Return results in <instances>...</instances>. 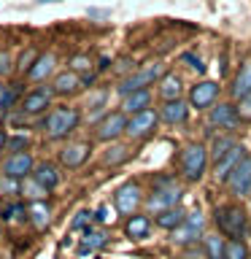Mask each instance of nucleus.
<instances>
[{"mask_svg": "<svg viewBox=\"0 0 251 259\" xmlns=\"http://www.w3.org/2000/svg\"><path fill=\"white\" fill-rule=\"evenodd\" d=\"M151 227H154V219L149 213H133L124 222V235L130 240H146L151 235Z\"/></svg>", "mask_w": 251, "mask_h": 259, "instance_id": "24", "label": "nucleus"}, {"mask_svg": "<svg viewBox=\"0 0 251 259\" xmlns=\"http://www.w3.org/2000/svg\"><path fill=\"white\" fill-rule=\"evenodd\" d=\"M246 154H248V151L243 149L240 143L235 146V149H230L222 159H216V162H214V178H216V181H222V184H227V178H230V176H232V170L238 167L243 159H246Z\"/></svg>", "mask_w": 251, "mask_h": 259, "instance_id": "19", "label": "nucleus"}, {"mask_svg": "<svg viewBox=\"0 0 251 259\" xmlns=\"http://www.w3.org/2000/svg\"><path fill=\"white\" fill-rule=\"evenodd\" d=\"M24 95H27V92H24V84H22V81L6 84L3 92H0V113H3V116H11L14 108H19V103H22Z\"/></svg>", "mask_w": 251, "mask_h": 259, "instance_id": "25", "label": "nucleus"}, {"mask_svg": "<svg viewBox=\"0 0 251 259\" xmlns=\"http://www.w3.org/2000/svg\"><path fill=\"white\" fill-rule=\"evenodd\" d=\"M0 92H3V87H0Z\"/></svg>", "mask_w": 251, "mask_h": 259, "instance_id": "49", "label": "nucleus"}, {"mask_svg": "<svg viewBox=\"0 0 251 259\" xmlns=\"http://www.w3.org/2000/svg\"><path fill=\"white\" fill-rule=\"evenodd\" d=\"M157 92L162 97V103L165 100H181V95H184V81L178 73H165V76L159 78V84H157Z\"/></svg>", "mask_w": 251, "mask_h": 259, "instance_id": "26", "label": "nucleus"}, {"mask_svg": "<svg viewBox=\"0 0 251 259\" xmlns=\"http://www.w3.org/2000/svg\"><path fill=\"white\" fill-rule=\"evenodd\" d=\"M32 181H35L40 189L46 194L54 192L57 186L62 184V173H60V165L52 159H44V162H35V167H32Z\"/></svg>", "mask_w": 251, "mask_h": 259, "instance_id": "16", "label": "nucleus"}, {"mask_svg": "<svg viewBox=\"0 0 251 259\" xmlns=\"http://www.w3.org/2000/svg\"><path fill=\"white\" fill-rule=\"evenodd\" d=\"M159 124V113L154 111V108H146L141 113H133L127 121V138L130 141H146V138H151L154 135V130H157Z\"/></svg>", "mask_w": 251, "mask_h": 259, "instance_id": "12", "label": "nucleus"}, {"mask_svg": "<svg viewBox=\"0 0 251 259\" xmlns=\"http://www.w3.org/2000/svg\"><path fill=\"white\" fill-rule=\"evenodd\" d=\"M240 124H243V119H240V111H238V103L235 100H219L208 111V127L211 130H222V133L232 135Z\"/></svg>", "mask_w": 251, "mask_h": 259, "instance_id": "6", "label": "nucleus"}, {"mask_svg": "<svg viewBox=\"0 0 251 259\" xmlns=\"http://www.w3.org/2000/svg\"><path fill=\"white\" fill-rule=\"evenodd\" d=\"M0 230H3V222H0Z\"/></svg>", "mask_w": 251, "mask_h": 259, "instance_id": "48", "label": "nucleus"}, {"mask_svg": "<svg viewBox=\"0 0 251 259\" xmlns=\"http://www.w3.org/2000/svg\"><path fill=\"white\" fill-rule=\"evenodd\" d=\"M224 240L222 235H202V251L208 259H222L224 256Z\"/></svg>", "mask_w": 251, "mask_h": 259, "instance_id": "31", "label": "nucleus"}, {"mask_svg": "<svg viewBox=\"0 0 251 259\" xmlns=\"http://www.w3.org/2000/svg\"><path fill=\"white\" fill-rule=\"evenodd\" d=\"M14 68H16V65H14V60H11V54H8V52H0V76H8Z\"/></svg>", "mask_w": 251, "mask_h": 259, "instance_id": "43", "label": "nucleus"}, {"mask_svg": "<svg viewBox=\"0 0 251 259\" xmlns=\"http://www.w3.org/2000/svg\"><path fill=\"white\" fill-rule=\"evenodd\" d=\"M52 100H54L52 87L38 84V87H32L30 92L22 97V103H19V108H16V111H19L22 116H27V119H32V116H46V113L54 108Z\"/></svg>", "mask_w": 251, "mask_h": 259, "instance_id": "7", "label": "nucleus"}, {"mask_svg": "<svg viewBox=\"0 0 251 259\" xmlns=\"http://www.w3.org/2000/svg\"><path fill=\"white\" fill-rule=\"evenodd\" d=\"M208 146L202 141H192L186 143L181 151H178V173L186 184H197L202 181L205 176V167H208Z\"/></svg>", "mask_w": 251, "mask_h": 259, "instance_id": "3", "label": "nucleus"}, {"mask_svg": "<svg viewBox=\"0 0 251 259\" xmlns=\"http://www.w3.org/2000/svg\"><path fill=\"white\" fill-rule=\"evenodd\" d=\"M222 259H251V248L243 238L224 240V256Z\"/></svg>", "mask_w": 251, "mask_h": 259, "instance_id": "30", "label": "nucleus"}, {"mask_svg": "<svg viewBox=\"0 0 251 259\" xmlns=\"http://www.w3.org/2000/svg\"><path fill=\"white\" fill-rule=\"evenodd\" d=\"M202 227H205V216H202V210H189L184 219V224L181 227H176L173 232H170V240L178 243V246H194L200 238H202Z\"/></svg>", "mask_w": 251, "mask_h": 259, "instance_id": "10", "label": "nucleus"}, {"mask_svg": "<svg viewBox=\"0 0 251 259\" xmlns=\"http://www.w3.org/2000/svg\"><path fill=\"white\" fill-rule=\"evenodd\" d=\"M27 222L32 224L35 232L49 230V224H52V205L46 200H30L27 202Z\"/></svg>", "mask_w": 251, "mask_h": 259, "instance_id": "23", "label": "nucleus"}, {"mask_svg": "<svg viewBox=\"0 0 251 259\" xmlns=\"http://www.w3.org/2000/svg\"><path fill=\"white\" fill-rule=\"evenodd\" d=\"M181 62H184V65H189V68L197 73V76H205V73H208V65L202 62L194 52H184V54H181Z\"/></svg>", "mask_w": 251, "mask_h": 259, "instance_id": "35", "label": "nucleus"}, {"mask_svg": "<svg viewBox=\"0 0 251 259\" xmlns=\"http://www.w3.org/2000/svg\"><path fill=\"white\" fill-rule=\"evenodd\" d=\"M184 197V189L181 186H165V189H151L149 197H146V210L149 216H157L162 210H170V208H178V202Z\"/></svg>", "mask_w": 251, "mask_h": 259, "instance_id": "11", "label": "nucleus"}, {"mask_svg": "<svg viewBox=\"0 0 251 259\" xmlns=\"http://www.w3.org/2000/svg\"><path fill=\"white\" fill-rule=\"evenodd\" d=\"M108 68H111V57H100L95 62V70H108Z\"/></svg>", "mask_w": 251, "mask_h": 259, "instance_id": "46", "label": "nucleus"}, {"mask_svg": "<svg viewBox=\"0 0 251 259\" xmlns=\"http://www.w3.org/2000/svg\"><path fill=\"white\" fill-rule=\"evenodd\" d=\"M165 186H176V178L173 176H162V173H157L151 178V189H165Z\"/></svg>", "mask_w": 251, "mask_h": 259, "instance_id": "41", "label": "nucleus"}, {"mask_svg": "<svg viewBox=\"0 0 251 259\" xmlns=\"http://www.w3.org/2000/svg\"><path fill=\"white\" fill-rule=\"evenodd\" d=\"M165 73L168 70H165V65H162L159 60L138 65L133 73H127V76L119 78L116 92H119V97H127V95H133V92H141V89H151L154 84H159V78L165 76Z\"/></svg>", "mask_w": 251, "mask_h": 259, "instance_id": "4", "label": "nucleus"}, {"mask_svg": "<svg viewBox=\"0 0 251 259\" xmlns=\"http://www.w3.org/2000/svg\"><path fill=\"white\" fill-rule=\"evenodd\" d=\"M159 121H165V124H170V127H181V124H186L189 121V113H192V105H189V100H165L159 105Z\"/></svg>", "mask_w": 251, "mask_h": 259, "instance_id": "17", "label": "nucleus"}, {"mask_svg": "<svg viewBox=\"0 0 251 259\" xmlns=\"http://www.w3.org/2000/svg\"><path fill=\"white\" fill-rule=\"evenodd\" d=\"M219 97H222V87H219V81L202 78V81H197V84L189 87L186 100H189V105L194 111H211L219 103Z\"/></svg>", "mask_w": 251, "mask_h": 259, "instance_id": "9", "label": "nucleus"}, {"mask_svg": "<svg viewBox=\"0 0 251 259\" xmlns=\"http://www.w3.org/2000/svg\"><path fill=\"white\" fill-rule=\"evenodd\" d=\"M8 138H11V135H8V130L0 127V154L8 151Z\"/></svg>", "mask_w": 251, "mask_h": 259, "instance_id": "45", "label": "nucleus"}, {"mask_svg": "<svg viewBox=\"0 0 251 259\" xmlns=\"http://www.w3.org/2000/svg\"><path fill=\"white\" fill-rule=\"evenodd\" d=\"M32 154L30 151H19V154H8V157L0 162V176L6 178H14V181H27L32 176Z\"/></svg>", "mask_w": 251, "mask_h": 259, "instance_id": "13", "label": "nucleus"}, {"mask_svg": "<svg viewBox=\"0 0 251 259\" xmlns=\"http://www.w3.org/2000/svg\"><path fill=\"white\" fill-rule=\"evenodd\" d=\"M68 65H70V70H73V73H81V76H87V73H92V70H95L92 60H89L87 54H73L70 60H68Z\"/></svg>", "mask_w": 251, "mask_h": 259, "instance_id": "33", "label": "nucleus"}, {"mask_svg": "<svg viewBox=\"0 0 251 259\" xmlns=\"http://www.w3.org/2000/svg\"><path fill=\"white\" fill-rule=\"evenodd\" d=\"M127 121H130V116H127L124 111L113 108V111L103 113V116L95 121L92 138H95L97 143H113V141H119V138L127 133Z\"/></svg>", "mask_w": 251, "mask_h": 259, "instance_id": "5", "label": "nucleus"}, {"mask_svg": "<svg viewBox=\"0 0 251 259\" xmlns=\"http://www.w3.org/2000/svg\"><path fill=\"white\" fill-rule=\"evenodd\" d=\"M151 100H154V92L151 89H141V92H133L127 97H121V105L119 108L127 113V116H133V113H141L146 108H151Z\"/></svg>", "mask_w": 251, "mask_h": 259, "instance_id": "28", "label": "nucleus"}, {"mask_svg": "<svg viewBox=\"0 0 251 259\" xmlns=\"http://www.w3.org/2000/svg\"><path fill=\"white\" fill-rule=\"evenodd\" d=\"M0 192L8 194V197H19L22 194V181H14V178L0 176Z\"/></svg>", "mask_w": 251, "mask_h": 259, "instance_id": "38", "label": "nucleus"}, {"mask_svg": "<svg viewBox=\"0 0 251 259\" xmlns=\"http://www.w3.org/2000/svg\"><path fill=\"white\" fill-rule=\"evenodd\" d=\"M89 224H92V213L89 210H78V213H73L70 219V230H89Z\"/></svg>", "mask_w": 251, "mask_h": 259, "instance_id": "39", "label": "nucleus"}, {"mask_svg": "<svg viewBox=\"0 0 251 259\" xmlns=\"http://www.w3.org/2000/svg\"><path fill=\"white\" fill-rule=\"evenodd\" d=\"M251 92V60H243L238 65V73L232 76L230 81V100H243Z\"/></svg>", "mask_w": 251, "mask_h": 259, "instance_id": "22", "label": "nucleus"}, {"mask_svg": "<svg viewBox=\"0 0 251 259\" xmlns=\"http://www.w3.org/2000/svg\"><path fill=\"white\" fill-rule=\"evenodd\" d=\"M227 189H230L238 200L251 197V154H246V159L232 170V176L227 178Z\"/></svg>", "mask_w": 251, "mask_h": 259, "instance_id": "15", "label": "nucleus"}, {"mask_svg": "<svg viewBox=\"0 0 251 259\" xmlns=\"http://www.w3.org/2000/svg\"><path fill=\"white\" fill-rule=\"evenodd\" d=\"M184 219H186V210H184V208H170V210H162V213L154 216V224H157L159 230L173 232L176 227L184 224Z\"/></svg>", "mask_w": 251, "mask_h": 259, "instance_id": "29", "label": "nucleus"}, {"mask_svg": "<svg viewBox=\"0 0 251 259\" xmlns=\"http://www.w3.org/2000/svg\"><path fill=\"white\" fill-rule=\"evenodd\" d=\"M78 124H81V111L76 105H68V103L54 105V108L40 119V130H44V135L49 141H65V138H70L76 133Z\"/></svg>", "mask_w": 251, "mask_h": 259, "instance_id": "1", "label": "nucleus"}, {"mask_svg": "<svg viewBox=\"0 0 251 259\" xmlns=\"http://www.w3.org/2000/svg\"><path fill=\"white\" fill-rule=\"evenodd\" d=\"M238 111H240L243 121H251V92L243 97V100H238Z\"/></svg>", "mask_w": 251, "mask_h": 259, "instance_id": "42", "label": "nucleus"}, {"mask_svg": "<svg viewBox=\"0 0 251 259\" xmlns=\"http://www.w3.org/2000/svg\"><path fill=\"white\" fill-rule=\"evenodd\" d=\"M141 202H143V186H141V181H135V178L124 181L116 192H113V210H116L119 216L138 213Z\"/></svg>", "mask_w": 251, "mask_h": 259, "instance_id": "8", "label": "nucleus"}, {"mask_svg": "<svg viewBox=\"0 0 251 259\" xmlns=\"http://www.w3.org/2000/svg\"><path fill=\"white\" fill-rule=\"evenodd\" d=\"M54 73H57V54L54 52H40L35 65L24 73V78H27L30 84H44V81L52 78Z\"/></svg>", "mask_w": 251, "mask_h": 259, "instance_id": "20", "label": "nucleus"}, {"mask_svg": "<svg viewBox=\"0 0 251 259\" xmlns=\"http://www.w3.org/2000/svg\"><path fill=\"white\" fill-rule=\"evenodd\" d=\"M103 159H105V165H119V162L127 159V149L124 146H111V149L103 154Z\"/></svg>", "mask_w": 251, "mask_h": 259, "instance_id": "37", "label": "nucleus"}, {"mask_svg": "<svg viewBox=\"0 0 251 259\" xmlns=\"http://www.w3.org/2000/svg\"><path fill=\"white\" fill-rule=\"evenodd\" d=\"M235 146H238V143H235V138L230 133H224V135L214 138V143L208 146V151H211V157H214V162H216V159H222L230 149H235Z\"/></svg>", "mask_w": 251, "mask_h": 259, "instance_id": "32", "label": "nucleus"}, {"mask_svg": "<svg viewBox=\"0 0 251 259\" xmlns=\"http://www.w3.org/2000/svg\"><path fill=\"white\" fill-rule=\"evenodd\" d=\"M87 14L92 16V19H108V16H111V11H108V8H89Z\"/></svg>", "mask_w": 251, "mask_h": 259, "instance_id": "44", "label": "nucleus"}, {"mask_svg": "<svg viewBox=\"0 0 251 259\" xmlns=\"http://www.w3.org/2000/svg\"><path fill=\"white\" fill-rule=\"evenodd\" d=\"M214 224L222 238H246L248 232V210L240 202H224L214 208Z\"/></svg>", "mask_w": 251, "mask_h": 259, "instance_id": "2", "label": "nucleus"}, {"mask_svg": "<svg viewBox=\"0 0 251 259\" xmlns=\"http://www.w3.org/2000/svg\"><path fill=\"white\" fill-rule=\"evenodd\" d=\"M19 151H30V135L16 133L8 138V154H19Z\"/></svg>", "mask_w": 251, "mask_h": 259, "instance_id": "36", "label": "nucleus"}, {"mask_svg": "<svg viewBox=\"0 0 251 259\" xmlns=\"http://www.w3.org/2000/svg\"><path fill=\"white\" fill-rule=\"evenodd\" d=\"M81 89H87L84 76H81V73H73L70 68H68V70H62V73H57L54 81H52V92H54V95H60V97L78 95Z\"/></svg>", "mask_w": 251, "mask_h": 259, "instance_id": "18", "label": "nucleus"}, {"mask_svg": "<svg viewBox=\"0 0 251 259\" xmlns=\"http://www.w3.org/2000/svg\"><path fill=\"white\" fill-rule=\"evenodd\" d=\"M89 157H92V146H89L87 141L65 143L62 151H60V165L68 167V170H78L89 162Z\"/></svg>", "mask_w": 251, "mask_h": 259, "instance_id": "14", "label": "nucleus"}, {"mask_svg": "<svg viewBox=\"0 0 251 259\" xmlns=\"http://www.w3.org/2000/svg\"><path fill=\"white\" fill-rule=\"evenodd\" d=\"M111 219H113V216H111V208H108V205H97V208L92 210V222H95V224H108Z\"/></svg>", "mask_w": 251, "mask_h": 259, "instance_id": "40", "label": "nucleus"}, {"mask_svg": "<svg viewBox=\"0 0 251 259\" xmlns=\"http://www.w3.org/2000/svg\"><path fill=\"white\" fill-rule=\"evenodd\" d=\"M38 57H40L38 49H35V46H27V49H24V54L19 57V60H16V70H19V73H27L32 65H35Z\"/></svg>", "mask_w": 251, "mask_h": 259, "instance_id": "34", "label": "nucleus"}, {"mask_svg": "<svg viewBox=\"0 0 251 259\" xmlns=\"http://www.w3.org/2000/svg\"><path fill=\"white\" fill-rule=\"evenodd\" d=\"M40 6H49V3H60V0H38Z\"/></svg>", "mask_w": 251, "mask_h": 259, "instance_id": "47", "label": "nucleus"}, {"mask_svg": "<svg viewBox=\"0 0 251 259\" xmlns=\"http://www.w3.org/2000/svg\"><path fill=\"white\" fill-rule=\"evenodd\" d=\"M0 222L8 224V227L24 224V222H27V205H24L19 197L6 200V202H3V208H0Z\"/></svg>", "mask_w": 251, "mask_h": 259, "instance_id": "27", "label": "nucleus"}, {"mask_svg": "<svg viewBox=\"0 0 251 259\" xmlns=\"http://www.w3.org/2000/svg\"><path fill=\"white\" fill-rule=\"evenodd\" d=\"M105 246H108V232L100 230V227H89V230L81 232L76 254H78V256H87V254L100 251V248H105Z\"/></svg>", "mask_w": 251, "mask_h": 259, "instance_id": "21", "label": "nucleus"}]
</instances>
